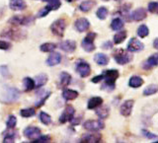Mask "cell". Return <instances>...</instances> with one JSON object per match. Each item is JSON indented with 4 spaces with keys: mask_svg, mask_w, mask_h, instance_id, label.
<instances>
[{
    "mask_svg": "<svg viewBox=\"0 0 158 143\" xmlns=\"http://www.w3.org/2000/svg\"><path fill=\"white\" fill-rule=\"evenodd\" d=\"M83 127L88 131H100L105 127V123L101 120H88L83 123Z\"/></svg>",
    "mask_w": 158,
    "mask_h": 143,
    "instance_id": "cell-9",
    "label": "cell"
},
{
    "mask_svg": "<svg viewBox=\"0 0 158 143\" xmlns=\"http://www.w3.org/2000/svg\"><path fill=\"white\" fill-rule=\"evenodd\" d=\"M96 37H97L96 33L90 32L86 35L85 38H84L81 43V47L86 52H92L95 51L96 46H95V43H94V41H95Z\"/></svg>",
    "mask_w": 158,
    "mask_h": 143,
    "instance_id": "cell-5",
    "label": "cell"
},
{
    "mask_svg": "<svg viewBox=\"0 0 158 143\" xmlns=\"http://www.w3.org/2000/svg\"><path fill=\"white\" fill-rule=\"evenodd\" d=\"M66 2H68V3H71V2H73V1H75V0H65Z\"/></svg>",
    "mask_w": 158,
    "mask_h": 143,
    "instance_id": "cell-54",
    "label": "cell"
},
{
    "mask_svg": "<svg viewBox=\"0 0 158 143\" xmlns=\"http://www.w3.org/2000/svg\"><path fill=\"white\" fill-rule=\"evenodd\" d=\"M8 23L14 27L18 26H30L35 23V17L33 16H23V15H16L9 20Z\"/></svg>",
    "mask_w": 158,
    "mask_h": 143,
    "instance_id": "cell-3",
    "label": "cell"
},
{
    "mask_svg": "<svg viewBox=\"0 0 158 143\" xmlns=\"http://www.w3.org/2000/svg\"><path fill=\"white\" fill-rule=\"evenodd\" d=\"M148 11L151 14H157L158 12V3L156 1H152L148 4Z\"/></svg>",
    "mask_w": 158,
    "mask_h": 143,
    "instance_id": "cell-46",
    "label": "cell"
},
{
    "mask_svg": "<svg viewBox=\"0 0 158 143\" xmlns=\"http://www.w3.org/2000/svg\"><path fill=\"white\" fill-rule=\"evenodd\" d=\"M135 105V101L133 100H127L125 101L120 108V112L123 116H130L132 112V108Z\"/></svg>",
    "mask_w": 158,
    "mask_h": 143,
    "instance_id": "cell-16",
    "label": "cell"
},
{
    "mask_svg": "<svg viewBox=\"0 0 158 143\" xmlns=\"http://www.w3.org/2000/svg\"><path fill=\"white\" fill-rule=\"evenodd\" d=\"M103 104V99L101 97H93L87 103V108L88 110H94V108H98L99 106H102Z\"/></svg>",
    "mask_w": 158,
    "mask_h": 143,
    "instance_id": "cell-32",
    "label": "cell"
},
{
    "mask_svg": "<svg viewBox=\"0 0 158 143\" xmlns=\"http://www.w3.org/2000/svg\"><path fill=\"white\" fill-rule=\"evenodd\" d=\"M143 48H144V44L139 39H137L135 38H131L130 39V42L127 43V51L130 52H138L141 51Z\"/></svg>",
    "mask_w": 158,
    "mask_h": 143,
    "instance_id": "cell-13",
    "label": "cell"
},
{
    "mask_svg": "<svg viewBox=\"0 0 158 143\" xmlns=\"http://www.w3.org/2000/svg\"><path fill=\"white\" fill-rule=\"evenodd\" d=\"M65 29H66V23L64 19H57L51 25L52 33L58 38H62L64 36Z\"/></svg>",
    "mask_w": 158,
    "mask_h": 143,
    "instance_id": "cell-4",
    "label": "cell"
},
{
    "mask_svg": "<svg viewBox=\"0 0 158 143\" xmlns=\"http://www.w3.org/2000/svg\"><path fill=\"white\" fill-rule=\"evenodd\" d=\"M103 80L104 83L111 84V85H116L117 79L120 76V72L117 69H108V70L103 71Z\"/></svg>",
    "mask_w": 158,
    "mask_h": 143,
    "instance_id": "cell-7",
    "label": "cell"
},
{
    "mask_svg": "<svg viewBox=\"0 0 158 143\" xmlns=\"http://www.w3.org/2000/svg\"><path fill=\"white\" fill-rule=\"evenodd\" d=\"M94 60H95V62L98 64V65L106 66V65H108L109 60H110V59H109V56L107 55V54L99 52V53L95 54V56H94Z\"/></svg>",
    "mask_w": 158,
    "mask_h": 143,
    "instance_id": "cell-24",
    "label": "cell"
},
{
    "mask_svg": "<svg viewBox=\"0 0 158 143\" xmlns=\"http://www.w3.org/2000/svg\"><path fill=\"white\" fill-rule=\"evenodd\" d=\"M42 1L47 2V3H48V5H49V6L52 7V11H54V10L59 9V7L61 6V2H60V0H42Z\"/></svg>",
    "mask_w": 158,
    "mask_h": 143,
    "instance_id": "cell-42",
    "label": "cell"
},
{
    "mask_svg": "<svg viewBox=\"0 0 158 143\" xmlns=\"http://www.w3.org/2000/svg\"><path fill=\"white\" fill-rule=\"evenodd\" d=\"M20 115H21L22 117L25 118H29V117H32L36 115V110L34 108H22L20 111Z\"/></svg>",
    "mask_w": 158,
    "mask_h": 143,
    "instance_id": "cell-37",
    "label": "cell"
},
{
    "mask_svg": "<svg viewBox=\"0 0 158 143\" xmlns=\"http://www.w3.org/2000/svg\"><path fill=\"white\" fill-rule=\"evenodd\" d=\"M79 93L75 90H71V89H64L62 91V98L66 101H73L76 98H78Z\"/></svg>",
    "mask_w": 158,
    "mask_h": 143,
    "instance_id": "cell-26",
    "label": "cell"
},
{
    "mask_svg": "<svg viewBox=\"0 0 158 143\" xmlns=\"http://www.w3.org/2000/svg\"><path fill=\"white\" fill-rule=\"evenodd\" d=\"M8 132H4V138H3V143H14L15 139L17 137V132L13 130V128H8Z\"/></svg>",
    "mask_w": 158,
    "mask_h": 143,
    "instance_id": "cell-31",
    "label": "cell"
},
{
    "mask_svg": "<svg viewBox=\"0 0 158 143\" xmlns=\"http://www.w3.org/2000/svg\"><path fill=\"white\" fill-rule=\"evenodd\" d=\"M74 27H75L76 31L79 33L86 32L90 28V22L86 18H78L75 23H74Z\"/></svg>",
    "mask_w": 158,
    "mask_h": 143,
    "instance_id": "cell-15",
    "label": "cell"
},
{
    "mask_svg": "<svg viewBox=\"0 0 158 143\" xmlns=\"http://www.w3.org/2000/svg\"><path fill=\"white\" fill-rule=\"evenodd\" d=\"M51 11H52V7L49 6V5H47V6H44V8H42V9L40 10V11L37 13L36 18H44L46 16H48V13L51 12Z\"/></svg>",
    "mask_w": 158,
    "mask_h": 143,
    "instance_id": "cell-41",
    "label": "cell"
},
{
    "mask_svg": "<svg viewBox=\"0 0 158 143\" xmlns=\"http://www.w3.org/2000/svg\"><path fill=\"white\" fill-rule=\"evenodd\" d=\"M60 62H61V54L59 52H54V51L51 52V54H49L46 60V64L48 66H56Z\"/></svg>",
    "mask_w": 158,
    "mask_h": 143,
    "instance_id": "cell-18",
    "label": "cell"
},
{
    "mask_svg": "<svg viewBox=\"0 0 158 143\" xmlns=\"http://www.w3.org/2000/svg\"><path fill=\"white\" fill-rule=\"evenodd\" d=\"M127 32L126 31V30H120V31H118V33L114 36V43L115 44H121L123 43V42H125V39H127Z\"/></svg>",
    "mask_w": 158,
    "mask_h": 143,
    "instance_id": "cell-27",
    "label": "cell"
},
{
    "mask_svg": "<svg viewBox=\"0 0 158 143\" xmlns=\"http://www.w3.org/2000/svg\"><path fill=\"white\" fill-rule=\"evenodd\" d=\"M125 27V22H123V20L120 17H117V18H114L112 20V23H111V28L113 31H120V30L123 29Z\"/></svg>",
    "mask_w": 158,
    "mask_h": 143,
    "instance_id": "cell-33",
    "label": "cell"
},
{
    "mask_svg": "<svg viewBox=\"0 0 158 143\" xmlns=\"http://www.w3.org/2000/svg\"><path fill=\"white\" fill-rule=\"evenodd\" d=\"M92 133H86L82 135L80 142L82 143H98L102 140L101 133L98 131H91Z\"/></svg>",
    "mask_w": 158,
    "mask_h": 143,
    "instance_id": "cell-12",
    "label": "cell"
},
{
    "mask_svg": "<svg viewBox=\"0 0 158 143\" xmlns=\"http://www.w3.org/2000/svg\"><path fill=\"white\" fill-rule=\"evenodd\" d=\"M146 17H147V11L142 7L137 8L133 12L131 13V19L132 21H135V22L143 21Z\"/></svg>",
    "mask_w": 158,
    "mask_h": 143,
    "instance_id": "cell-17",
    "label": "cell"
},
{
    "mask_svg": "<svg viewBox=\"0 0 158 143\" xmlns=\"http://www.w3.org/2000/svg\"><path fill=\"white\" fill-rule=\"evenodd\" d=\"M71 80H72V77L68 72L63 71L60 73V75H59V83H60V86L62 88H65L68 85H70Z\"/></svg>",
    "mask_w": 158,
    "mask_h": 143,
    "instance_id": "cell-25",
    "label": "cell"
},
{
    "mask_svg": "<svg viewBox=\"0 0 158 143\" xmlns=\"http://www.w3.org/2000/svg\"><path fill=\"white\" fill-rule=\"evenodd\" d=\"M96 115L98 116V117L100 120H106V118L110 115V108L108 106H99L98 108H96Z\"/></svg>",
    "mask_w": 158,
    "mask_h": 143,
    "instance_id": "cell-29",
    "label": "cell"
},
{
    "mask_svg": "<svg viewBox=\"0 0 158 143\" xmlns=\"http://www.w3.org/2000/svg\"><path fill=\"white\" fill-rule=\"evenodd\" d=\"M103 80V75L102 74H100V75H97L95 77H93L91 79V82L92 83H99V82H101Z\"/></svg>",
    "mask_w": 158,
    "mask_h": 143,
    "instance_id": "cell-52",
    "label": "cell"
},
{
    "mask_svg": "<svg viewBox=\"0 0 158 143\" xmlns=\"http://www.w3.org/2000/svg\"><path fill=\"white\" fill-rule=\"evenodd\" d=\"M9 7L13 11H23L27 8V4L24 0H10Z\"/></svg>",
    "mask_w": 158,
    "mask_h": 143,
    "instance_id": "cell-22",
    "label": "cell"
},
{
    "mask_svg": "<svg viewBox=\"0 0 158 143\" xmlns=\"http://www.w3.org/2000/svg\"><path fill=\"white\" fill-rule=\"evenodd\" d=\"M114 59L120 65H126L132 60V54L123 48H118L114 51Z\"/></svg>",
    "mask_w": 158,
    "mask_h": 143,
    "instance_id": "cell-2",
    "label": "cell"
},
{
    "mask_svg": "<svg viewBox=\"0 0 158 143\" xmlns=\"http://www.w3.org/2000/svg\"><path fill=\"white\" fill-rule=\"evenodd\" d=\"M157 41H158L157 39H154V41H153V47H154L155 49H157V48H158V46H157Z\"/></svg>",
    "mask_w": 158,
    "mask_h": 143,
    "instance_id": "cell-53",
    "label": "cell"
},
{
    "mask_svg": "<svg viewBox=\"0 0 158 143\" xmlns=\"http://www.w3.org/2000/svg\"><path fill=\"white\" fill-rule=\"evenodd\" d=\"M96 5V1L95 0H85L82 3H80V5L78 6L79 10L82 12H89L90 10Z\"/></svg>",
    "mask_w": 158,
    "mask_h": 143,
    "instance_id": "cell-30",
    "label": "cell"
},
{
    "mask_svg": "<svg viewBox=\"0 0 158 143\" xmlns=\"http://www.w3.org/2000/svg\"><path fill=\"white\" fill-rule=\"evenodd\" d=\"M52 95V92L51 91H43L42 94L41 93H38V97H37V100L35 105H36V108H41L43 107L44 104H46L47 100L51 97Z\"/></svg>",
    "mask_w": 158,
    "mask_h": 143,
    "instance_id": "cell-19",
    "label": "cell"
},
{
    "mask_svg": "<svg viewBox=\"0 0 158 143\" xmlns=\"http://www.w3.org/2000/svg\"><path fill=\"white\" fill-rule=\"evenodd\" d=\"M108 15H109V10L107 7L105 6H102L100 7L98 10H97V12H96V16L98 19H100V20H105L107 17H108Z\"/></svg>",
    "mask_w": 158,
    "mask_h": 143,
    "instance_id": "cell-40",
    "label": "cell"
},
{
    "mask_svg": "<svg viewBox=\"0 0 158 143\" xmlns=\"http://www.w3.org/2000/svg\"><path fill=\"white\" fill-rule=\"evenodd\" d=\"M17 125V117L11 115V116H9L8 118H7V121H6V126L7 128H15V126H16Z\"/></svg>",
    "mask_w": 158,
    "mask_h": 143,
    "instance_id": "cell-43",
    "label": "cell"
},
{
    "mask_svg": "<svg viewBox=\"0 0 158 143\" xmlns=\"http://www.w3.org/2000/svg\"><path fill=\"white\" fill-rule=\"evenodd\" d=\"M24 136L28 138L29 140H35L36 138H38L39 136L42 135V130L41 128H39L38 126H34V125H30L27 126L24 129Z\"/></svg>",
    "mask_w": 158,
    "mask_h": 143,
    "instance_id": "cell-10",
    "label": "cell"
},
{
    "mask_svg": "<svg viewBox=\"0 0 158 143\" xmlns=\"http://www.w3.org/2000/svg\"><path fill=\"white\" fill-rule=\"evenodd\" d=\"M81 121H82V116H73L72 117V120L70 121V122H71V125H73V126H76V125H78L79 123L81 122Z\"/></svg>",
    "mask_w": 158,
    "mask_h": 143,
    "instance_id": "cell-50",
    "label": "cell"
},
{
    "mask_svg": "<svg viewBox=\"0 0 158 143\" xmlns=\"http://www.w3.org/2000/svg\"><path fill=\"white\" fill-rule=\"evenodd\" d=\"M141 133H142V135H143V136H145V137L147 138V139L155 140V141H157V139H158V136H157L156 134H154V133H152V132L148 131V130H146V129H142V130H141Z\"/></svg>",
    "mask_w": 158,
    "mask_h": 143,
    "instance_id": "cell-45",
    "label": "cell"
},
{
    "mask_svg": "<svg viewBox=\"0 0 158 143\" xmlns=\"http://www.w3.org/2000/svg\"><path fill=\"white\" fill-rule=\"evenodd\" d=\"M148 35H149V29H148V27L144 24L140 25L137 29V36L143 39V38H146Z\"/></svg>",
    "mask_w": 158,
    "mask_h": 143,
    "instance_id": "cell-39",
    "label": "cell"
},
{
    "mask_svg": "<svg viewBox=\"0 0 158 143\" xmlns=\"http://www.w3.org/2000/svg\"><path fill=\"white\" fill-rule=\"evenodd\" d=\"M115 88H116V85H111V84H106V83H104L101 89L104 91H107V92H112L115 90Z\"/></svg>",
    "mask_w": 158,
    "mask_h": 143,
    "instance_id": "cell-48",
    "label": "cell"
},
{
    "mask_svg": "<svg viewBox=\"0 0 158 143\" xmlns=\"http://www.w3.org/2000/svg\"><path fill=\"white\" fill-rule=\"evenodd\" d=\"M116 1H120V0H116Z\"/></svg>",
    "mask_w": 158,
    "mask_h": 143,
    "instance_id": "cell-55",
    "label": "cell"
},
{
    "mask_svg": "<svg viewBox=\"0 0 158 143\" xmlns=\"http://www.w3.org/2000/svg\"><path fill=\"white\" fill-rule=\"evenodd\" d=\"M11 43H9L7 41H3V39H0V49L1 51H8V49L11 48Z\"/></svg>",
    "mask_w": 158,
    "mask_h": 143,
    "instance_id": "cell-47",
    "label": "cell"
},
{
    "mask_svg": "<svg viewBox=\"0 0 158 143\" xmlns=\"http://www.w3.org/2000/svg\"><path fill=\"white\" fill-rule=\"evenodd\" d=\"M57 47L56 43H44L40 46V51L43 52H52L54 51V49Z\"/></svg>",
    "mask_w": 158,
    "mask_h": 143,
    "instance_id": "cell-35",
    "label": "cell"
},
{
    "mask_svg": "<svg viewBox=\"0 0 158 143\" xmlns=\"http://www.w3.org/2000/svg\"><path fill=\"white\" fill-rule=\"evenodd\" d=\"M113 46H114V43H112L111 41H108L102 44V48L103 49H111L113 47Z\"/></svg>",
    "mask_w": 158,
    "mask_h": 143,
    "instance_id": "cell-51",
    "label": "cell"
},
{
    "mask_svg": "<svg viewBox=\"0 0 158 143\" xmlns=\"http://www.w3.org/2000/svg\"><path fill=\"white\" fill-rule=\"evenodd\" d=\"M158 64V54L157 53H153L147 58V60L142 63V67L145 69V70H150L152 67L157 66Z\"/></svg>",
    "mask_w": 158,
    "mask_h": 143,
    "instance_id": "cell-20",
    "label": "cell"
},
{
    "mask_svg": "<svg viewBox=\"0 0 158 143\" xmlns=\"http://www.w3.org/2000/svg\"><path fill=\"white\" fill-rule=\"evenodd\" d=\"M144 83V80L140 77V76H137V75H133L130 78V81H128V86L131 88H139L143 85Z\"/></svg>",
    "mask_w": 158,
    "mask_h": 143,
    "instance_id": "cell-28",
    "label": "cell"
},
{
    "mask_svg": "<svg viewBox=\"0 0 158 143\" xmlns=\"http://www.w3.org/2000/svg\"><path fill=\"white\" fill-rule=\"evenodd\" d=\"M130 5L125 4L121 6L118 9V11L116 12V14H118L120 18H122L123 20H126V21H131V13H130V9L131 7H128Z\"/></svg>",
    "mask_w": 158,
    "mask_h": 143,
    "instance_id": "cell-21",
    "label": "cell"
},
{
    "mask_svg": "<svg viewBox=\"0 0 158 143\" xmlns=\"http://www.w3.org/2000/svg\"><path fill=\"white\" fill-rule=\"evenodd\" d=\"M34 80H35V88L40 89L48 83V76L46 73H41V74H38V75L35 77Z\"/></svg>",
    "mask_w": 158,
    "mask_h": 143,
    "instance_id": "cell-23",
    "label": "cell"
},
{
    "mask_svg": "<svg viewBox=\"0 0 158 143\" xmlns=\"http://www.w3.org/2000/svg\"><path fill=\"white\" fill-rule=\"evenodd\" d=\"M75 115V110L71 105H67L64 108V111L62 112V113L59 116V122L64 125L68 121H70L72 120V117Z\"/></svg>",
    "mask_w": 158,
    "mask_h": 143,
    "instance_id": "cell-11",
    "label": "cell"
},
{
    "mask_svg": "<svg viewBox=\"0 0 158 143\" xmlns=\"http://www.w3.org/2000/svg\"><path fill=\"white\" fill-rule=\"evenodd\" d=\"M157 93V86L155 84H151V85H148L144 90H143V96L148 97V96H152L155 95Z\"/></svg>",
    "mask_w": 158,
    "mask_h": 143,
    "instance_id": "cell-38",
    "label": "cell"
},
{
    "mask_svg": "<svg viewBox=\"0 0 158 143\" xmlns=\"http://www.w3.org/2000/svg\"><path fill=\"white\" fill-rule=\"evenodd\" d=\"M39 120L44 125H49L52 123V116L44 112H41L39 113Z\"/></svg>",
    "mask_w": 158,
    "mask_h": 143,
    "instance_id": "cell-36",
    "label": "cell"
},
{
    "mask_svg": "<svg viewBox=\"0 0 158 143\" xmlns=\"http://www.w3.org/2000/svg\"><path fill=\"white\" fill-rule=\"evenodd\" d=\"M23 87L25 92H31L35 89V80L31 77H25L23 79Z\"/></svg>",
    "mask_w": 158,
    "mask_h": 143,
    "instance_id": "cell-34",
    "label": "cell"
},
{
    "mask_svg": "<svg viewBox=\"0 0 158 143\" xmlns=\"http://www.w3.org/2000/svg\"><path fill=\"white\" fill-rule=\"evenodd\" d=\"M75 70L79 75H80V77L86 78L91 74V66L88 62L81 59V60H78L76 62Z\"/></svg>",
    "mask_w": 158,
    "mask_h": 143,
    "instance_id": "cell-8",
    "label": "cell"
},
{
    "mask_svg": "<svg viewBox=\"0 0 158 143\" xmlns=\"http://www.w3.org/2000/svg\"><path fill=\"white\" fill-rule=\"evenodd\" d=\"M20 97H21V92H20L18 88L8 86L2 91L0 100L4 104H12L18 101Z\"/></svg>",
    "mask_w": 158,
    "mask_h": 143,
    "instance_id": "cell-1",
    "label": "cell"
},
{
    "mask_svg": "<svg viewBox=\"0 0 158 143\" xmlns=\"http://www.w3.org/2000/svg\"><path fill=\"white\" fill-rule=\"evenodd\" d=\"M51 140H52V137L49 135H41L38 138H36L35 140H33L32 142H34V143H48V142H51Z\"/></svg>",
    "mask_w": 158,
    "mask_h": 143,
    "instance_id": "cell-44",
    "label": "cell"
},
{
    "mask_svg": "<svg viewBox=\"0 0 158 143\" xmlns=\"http://www.w3.org/2000/svg\"><path fill=\"white\" fill-rule=\"evenodd\" d=\"M0 74H1L3 77H7L9 75V69H8L7 65L0 66Z\"/></svg>",
    "mask_w": 158,
    "mask_h": 143,
    "instance_id": "cell-49",
    "label": "cell"
},
{
    "mask_svg": "<svg viewBox=\"0 0 158 143\" xmlns=\"http://www.w3.org/2000/svg\"><path fill=\"white\" fill-rule=\"evenodd\" d=\"M0 37L13 39V41H17V39H23L26 37V34H24V32L21 31V30L5 29L3 30L2 33H0Z\"/></svg>",
    "mask_w": 158,
    "mask_h": 143,
    "instance_id": "cell-6",
    "label": "cell"
},
{
    "mask_svg": "<svg viewBox=\"0 0 158 143\" xmlns=\"http://www.w3.org/2000/svg\"><path fill=\"white\" fill-rule=\"evenodd\" d=\"M58 47L64 52L72 53V52L75 51V49L77 47V44H76L75 41H72V39H65V41H62L60 43L58 44Z\"/></svg>",
    "mask_w": 158,
    "mask_h": 143,
    "instance_id": "cell-14",
    "label": "cell"
}]
</instances>
